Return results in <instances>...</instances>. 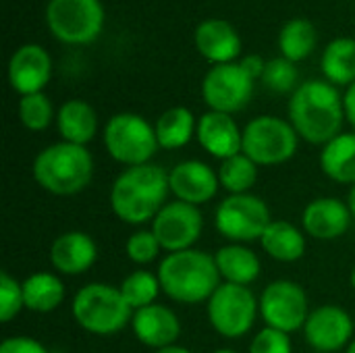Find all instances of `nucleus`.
<instances>
[{
	"label": "nucleus",
	"mask_w": 355,
	"mask_h": 353,
	"mask_svg": "<svg viewBox=\"0 0 355 353\" xmlns=\"http://www.w3.org/2000/svg\"><path fill=\"white\" fill-rule=\"evenodd\" d=\"M289 123L300 139L314 146H327L343 133V94L327 79H308L300 83L289 98Z\"/></svg>",
	"instance_id": "obj_1"
},
{
	"label": "nucleus",
	"mask_w": 355,
	"mask_h": 353,
	"mask_svg": "<svg viewBox=\"0 0 355 353\" xmlns=\"http://www.w3.org/2000/svg\"><path fill=\"white\" fill-rule=\"evenodd\" d=\"M171 193L168 173L154 162L125 169L110 187L108 202L112 214L125 225H146L166 204Z\"/></svg>",
	"instance_id": "obj_2"
},
{
	"label": "nucleus",
	"mask_w": 355,
	"mask_h": 353,
	"mask_svg": "<svg viewBox=\"0 0 355 353\" xmlns=\"http://www.w3.org/2000/svg\"><path fill=\"white\" fill-rule=\"evenodd\" d=\"M156 275L160 279L162 293L168 300L185 306L208 302L223 285L214 256L196 248L166 254Z\"/></svg>",
	"instance_id": "obj_3"
},
{
	"label": "nucleus",
	"mask_w": 355,
	"mask_h": 353,
	"mask_svg": "<svg viewBox=\"0 0 355 353\" xmlns=\"http://www.w3.org/2000/svg\"><path fill=\"white\" fill-rule=\"evenodd\" d=\"M35 183L52 196H75L94 179V158L87 146L58 141L37 152L31 166Z\"/></svg>",
	"instance_id": "obj_4"
},
{
	"label": "nucleus",
	"mask_w": 355,
	"mask_h": 353,
	"mask_svg": "<svg viewBox=\"0 0 355 353\" xmlns=\"http://www.w3.org/2000/svg\"><path fill=\"white\" fill-rule=\"evenodd\" d=\"M75 322L89 335L110 337L131 325L133 310L119 287L108 283L83 285L71 304Z\"/></svg>",
	"instance_id": "obj_5"
},
{
	"label": "nucleus",
	"mask_w": 355,
	"mask_h": 353,
	"mask_svg": "<svg viewBox=\"0 0 355 353\" xmlns=\"http://www.w3.org/2000/svg\"><path fill=\"white\" fill-rule=\"evenodd\" d=\"M102 139L108 156L127 169L152 162L160 148L154 125L135 112L112 114L104 125Z\"/></svg>",
	"instance_id": "obj_6"
},
{
	"label": "nucleus",
	"mask_w": 355,
	"mask_h": 353,
	"mask_svg": "<svg viewBox=\"0 0 355 353\" xmlns=\"http://www.w3.org/2000/svg\"><path fill=\"white\" fill-rule=\"evenodd\" d=\"M106 12L100 0H48L46 27L67 46H89L104 29Z\"/></svg>",
	"instance_id": "obj_7"
},
{
	"label": "nucleus",
	"mask_w": 355,
	"mask_h": 353,
	"mask_svg": "<svg viewBox=\"0 0 355 353\" xmlns=\"http://www.w3.org/2000/svg\"><path fill=\"white\" fill-rule=\"evenodd\" d=\"M300 146L293 125L275 114H260L243 127L241 152L258 166H279L289 162Z\"/></svg>",
	"instance_id": "obj_8"
},
{
	"label": "nucleus",
	"mask_w": 355,
	"mask_h": 353,
	"mask_svg": "<svg viewBox=\"0 0 355 353\" xmlns=\"http://www.w3.org/2000/svg\"><path fill=\"white\" fill-rule=\"evenodd\" d=\"M210 327L225 339H241L252 329L260 314V302L250 287L223 283L206 302Z\"/></svg>",
	"instance_id": "obj_9"
},
{
	"label": "nucleus",
	"mask_w": 355,
	"mask_h": 353,
	"mask_svg": "<svg viewBox=\"0 0 355 353\" xmlns=\"http://www.w3.org/2000/svg\"><path fill=\"white\" fill-rule=\"evenodd\" d=\"M270 223L272 218L266 202L254 193L227 196L214 212L216 231L231 243L245 246L260 241Z\"/></svg>",
	"instance_id": "obj_10"
},
{
	"label": "nucleus",
	"mask_w": 355,
	"mask_h": 353,
	"mask_svg": "<svg viewBox=\"0 0 355 353\" xmlns=\"http://www.w3.org/2000/svg\"><path fill=\"white\" fill-rule=\"evenodd\" d=\"M254 83L239 62L212 64L202 79V98L210 110L235 114L252 102Z\"/></svg>",
	"instance_id": "obj_11"
},
{
	"label": "nucleus",
	"mask_w": 355,
	"mask_h": 353,
	"mask_svg": "<svg viewBox=\"0 0 355 353\" xmlns=\"http://www.w3.org/2000/svg\"><path fill=\"white\" fill-rule=\"evenodd\" d=\"M260 316L266 327L283 331L287 335L304 329L310 308L308 295L300 283L289 279H279L266 285L260 295Z\"/></svg>",
	"instance_id": "obj_12"
},
{
	"label": "nucleus",
	"mask_w": 355,
	"mask_h": 353,
	"mask_svg": "<svg viewBox=\"0 0 355 353\" xmlns=\"http://www.w3.org/2000/svg\"><path fill=\"white\" fill-rule=\"evenodd\" d=\"M204 231V216L198 206L175 200L166 202L152 221V233L168 254L185 252L196 246Z\"/></svg>",
	"instance_id": "obj_13"
},
{
	"label": "nucleus",
	"mask_w": 355,
	"mask_h": 353,
	"mask_svg": "<svg viewBox=\"0 0 355 353\" xmlns=\"http://www.w3.org/2000/svg\"><path fill=\"white\" fill-rule=\"evenodd\" d=\"M302 331L308 345L318 353L341 352L354 341V320L349 312L339 306H320L312 310Z\"/></svg>",
	"instance_id": "obj_14"
},
{
	"label": "nucleus",
	"mask_w": 355,
	"mask_h": 353,
	"mask_svg": "<svg viewBox=\"0 0 355 353\" xmlns=\"http://www.w3.org/2000/svg\"><path fill=\"white\" fill-rule=\"evenodd\" d=\"M52 79V56L40 44L19 46L8 60V83L19 96L40 94Z\"/></svg>",
	"instance_id": "obj_15"
},
{
	"label": "nucleus",
	"mask_w": 355,
	"mask_h": 353,
	"mask_svg": "<svg viewBox=\"0 0 355 353\" xmlns=\"http://www.w3.org/2000/svg\"><path fill=\"white\" fill-rule=\"evenodd\" d=\"M168 185H171V193L177 200L200 208L202 204L214 200L220 181H218V173L210 164L202 160H183L168 171Z\"/></svg>",
	"instance_id": "obj_16"
},
{
	"label": "nucleus",
	"mask_w": 355,
	"mask_h": 353,
	"mask_svg": "<svg viewBox=\"0 0 355 353\" xmlns=\"http://www.w3.org/2000/svg\"><path fill=\"white\" fill-rule=\"evenodd\" d=\"M196 139L206 154L223 162L231 156L241 154L243 129H239L233 114L208 110L198 119Z\"/></svg>",
	"instance_id": "obj_17"
},
{
	"label": "nucleus",
	"mask_w": 355,
	"mask_h": 353,
	"mask_svg": "<svg viewBox=\"0 0 355 353\" xmlns=\"http://www.w3.org/2000/svg\"><path fill=\"white\" fill-rule=\"evenodd\" d=\"M354 216L347 202L339 198H316L302 214L304 233L318 241H333L347 233Z\"/></svg>",
	"instance_id": "obj_18"
},
{
	"label": "nucleus",
	"mask_w": 355,
	"mask_h": 353,
	"mask_svg": "<svg viewBox=\"0 0 355 353\" xmlns=\"http://www.w3.org/2000/svg\"><path fill=\"white\" fill-rule=\"evenodd\" d=\"M131 329L141 345L156 352L175 345L181 335L179 316L162 304H152L135 310L131 318Z\"/></svg>",
	"instance_id": "obj_19"
},
{
	"label": "nucleus",
	"mask_w": 355,
	"mask_h": 353,
	"mask_svg": "<svg viewBox=\"0 0 355 353\" xmlns=\"http://www.w3.org/2000/svg\"><path fill=\"white\" fill-rule=\"evenodd\" d=\"M198 52L210 64L235 62L241 56V35L227 19H206L193 31Z\"/></svg>",
	"instance_id": "obj_20"
},
{
	"label": "nucleus",
	"mask_w": 355,
	"mask_h": 353,
	"mask_svg": "<svg viewBox=\"0 0 355 353\" xmlns=\"http://www.w3.org/2000/svg\"><path fill=\"white\" fill-rule=\"evenodd\" d=\"M48 256L56 273L67 277H79L96 264L98 246L83 231H67L52 241Z\"/></svg>",
	"instance_id": "obj_21"
},
{
	"label": "nucleus",
	"mask_w": 355,
	"mask_h": 353,
	"mask_svg": "<svg viewBox=\"0 0 355 353\" xmlns=\"http://www.w3.org/2000/svg\"><path fill=\"white\" fill-rule=\"evenodd\" d=\"M56 129L62 141L87 146L98 135V114L85 100H67L56 110Z\"/></svg>",
	"instance_id": "obj_22"
},
{
	"label": "nucleus",
	"mask_w": 355,
	"mask_h": 353,
	"mask_svg": "<svg viewBox=\"0 0 355 353\" xmlns=\"http://www.w3.org/2000/svg\"><path fill=\"white\" fill-rule=\"evenodd\" d=\"M214 260H216V266H218L223 283H233V285L250 287L254 281H258V277L262 273L260 258L256 256V252H252L243 243L223 246L214 254Z\"/></svg>",
	"instance_id": "obj_23"
},
{
	"label": "nucleus",
	"mask_w": 355,
	"mask_h": 353,
	"mask_svg": "<svg viewBox=\"0 0 355 353\" xmlns=\"http://www.w3.org/2000/svg\"><path fill=\"white\" fill-rule=\"evenodd\" d=\"M322 173L341 185H355V131H343L320 152Z\"/></svg>",
	"instance_id": "obj_24"
},
{
	"label": "nucleus",
	"mask_w": 355,
	"mask_h": 353,
	"mask_svg": "<svg viewBox=\"0 0 355 353\" xmlns=\"http://www.w3.org/2000/svg\"><path fill=\"white\" fill-rule=\"evenodd\" d=\"M260 243L277 262H297L306 254V235L289 221H272Z\"/></svg>",
	"instance_id": "obj_25"
},
{
	"label": "nucleus",
	"mask_w": 355,
	"mask_h": 353,
	"mask_svg": "<svg viewBox=\"0 0 355 353\" xmlns=\"http://www.w3.org/2000/svg\"><path fill=\"white\" fill-rule=\"evenodd\" d=\"M21 285L25 310L35 314L54 312L67 295L64 283L54 273H33L25 281H21Z\"/></svg>",
	"instance_id": "obj_26"
},
{
	"label": "nucleus",
	"mask_w": 355,
	"mask_h": 353,
	"mask_svg": "<svg viewBox=\"0 0 355 353\" xmlns=\"http://www.w3.org/2000/svg\"><path fill=\"white\" fill-rule=\"evenodd\" d=\"M154 129H156V137H158L160 148L181 150L196 137L198 119L189 108L173 106L156 119Z\"/></svg>",
	"instance_id": "obj_27"
},
{
	"label": "nucleus",
	"mask_w": 355,
	"mask_h": 353,
	"mask_svg": "<svg viewBox=\"0 0 355 353\" xmlns=\"http://www.w3.org/2000/svg\"><path fill=\"white\" fill-rule=\"evenodd\" d=\"M322 75L333 85L349 87L355 81V37H335L327 44L320 58Z\"/></svg>",
	"instance_id": "obj_28"
},
{
	"label": "nucleus",
	"mask_w": 355,
	"mask_h": 353,
	"mask_svg": "<svg viewBox=\"0 0 355 353\" xmlns=\"http://www.w3.org/2000/svg\"><path fill=\"white\" fill-rule=\"evenodd\" d=\"M316 44H318V31L310 19L295 17L287 21L279 31L281 56H285L291 62L306 60L316 50Z\"/></svg>",
	"instance_id": "obj_29"
},
{
	"label": "nucleus",
	"mask_w": 355,
	"mask_h": 353,
	"mask_svg": "<svg viewBox=\"0 0 355 353\" xmlns=\"http://www.w3.org/2000/svg\"><path fill=\"white\" fill-rule=\"evenodd\" d=\"M216 173H218L220 187L227 189L229 196L252 193V187L258 181V164L250 160L243 152L223 160Z\"/></svg>",
	"instance_id": "obj_30"
},
{
	"label": "nucleus",
	"mask_w": 355,
	"mask_h": 353,
	"mask_svg": "<svg viewBox=\"0 0 355 353\" xmlns=\"http://www.w3.org/2000/svg\"><path fill=\"white\" fill-rule=\"evenodd\" d=\"M119 289L133 312L156 304V298L162 293L158 275H154L150 270H133L131 275L125 277V281L121 283Z\"/></svg>",
	"instance_id": "obj_31"
},
{
	"label": "nucleus",
	"mask_w": 355,
	"mask_h": 353,
	"mask_svg": "<svg viewBox=\"0 0 355 353\" xmlns=\"http://www.w3.org/2000/svg\"><path fill=\"white\" fill-rule=\"evenodd\" d=\"M19 121L29 131H46L52 125V121H56L52 100L44 92L21 96V100H19Z\"/></svg>",
	"instance_id": "obj_32"
},
{
	"label": "nucleus",
	"mask_w": 355,
	"mask_h": 353,
	"mask_svg": "<svg viewBox=\"0 0 355 353\" xmlns=\"http://www.w3.org/2000/svg\"><path fill=\"white\" fill-rule=\"evenodd\" d=\"M260 81L275 94H293L300 87V73L295 62L287 60L285 56H275L266 62Z\"/></svg>",
	"instance_id": "obj_33"
},
{
	"label": "nucleus",
	"mask_w": 355,
	"mask_h": 353,
	"mask_svg": "<svg viewBox=\"0 0 355 353\" xmlns=\"http://www.w3.org/2000/svg\"><path fill=\"white\" fill-rule=\"evenodd\" d=\"M160 252H162V246L156 239V235L152 233V229H139L133 235H129L127 241H125L127 258L133 264H139V266H146V264L154 262Z\"/></svg>",
	"instance_id": "obj_34"
},
{
	"label": "nucleus",
	"mask_w": 355,
	"mask_h": 353,
	"mask_svg": "<svg viewBox=\"0 0 355 353\" xmlns=\"http://www.w3.org/2000/svg\"><path fill=\"white\" fill-rule=\"evenodd\" d=\"M23 308H25L23 285L15 277H10L6 270H2L0 273V320L4 325L15 320Z\"/></svg>",
	"instance_id": "obj_35"
},
{
	"label": "nucleus",
	"mask_w": 355,
	"mask_h": 353,
	"mask_svg": "<svg viewBox=\"0 0 355 353\" xmlns=\"http://www.w3.org/2000/svg\"><path fill=\"white\" fill-rule=\"evenodd\" d=\"M250 353H293L291 337L283 331L264 327L258 335H254Z\"/></svg>",
	"instance_id": "obj_36"
},
{
	"label": "nucleus",
	"mask_w": 355,
	"mask_h": 353,
	"mask_svg": "<svg viewBox=\"0 0 355 353\" xmlns=\"http://www.w3.org/2000/svg\"><path fill=\"white\" fill-rule=\"evenodd\" d=\"M0 353H50L46 345L31 337H8L0 343Z\"/></svg>",
	"instance_id": "obj_37"
},
{
	"label": "nucleus",
	"mask_w": 355,
	"mask_h": 353,
	"mask_svg": "<svg viewBox=\"0 0 355 353\" xmlns=\"http://www.w3.org/2000/svg\"><path fill=\"white\" fill-rule=\"evenodd\" d=\"M241 67H243V71L256 81V79H262V75H264V69H266V62L268 60H264L260 54H248V56H243V58H239L237 60Z\"/></svg>",
	"instance_id": "obj_38"
},
{
	"label": "nucleus",
	"mask_w": 355,
	"mask_h": 353,
	"mask_svg": "<svg viewBox=\"0 0 355 353\" xmlns=\"http://www.w3.org/2000/svg\"><path fill=\"white\" fill-rule=\"evenodd\" d=\"M343 108H345V121L352 125L355 131V81L343 94Z\"/></svg>",
	"instance_id": "obj_39"
},
{
	"label": "nucleus",
	"mask_w": 355,
	"mask_h": 353,
	"mask_svg": "<svg viewBox=\"0 0 355 353\" xmlns=\"http://www.w3.org/2000/svg\"><path fill=\"white\" fill-rule=\"evenodd\" d=\"M154 353H193L189 352L187 347H181V345H171V347H164V350H158Z\"/></svg>",
	"instance_id": "obj_40"
},
{
	"label": "nucleus",
	"mask_w": 355,
	"mask_h": 353,
	"mask_svg": "<svg viewBox=\"0 0 355 353\" xmlns=\"http://www.w3.org/2000/svg\"><path fill=\"white\" fill-rule=\"evenodd\" d=\"M347 206L352 210V216L355 218V185L349 189V196H347Z\"/></svg>",
	"instance_id": "obj_41"
},
{
	"label": "nucleus",
	"mask_w": 355,
	"mask_h": 353,
	"mask_svg": "<svg viewBox=\"0 0 355 353\" xmlns=\"http://www.w3.org/2000/svg\"><path fill=\"white\" fill-rule=\"evenodd\" d=\"M345 353H355V339L347 345V350H345Z\"/></svg>",
	"instance_id": "obj_42"
},
{
	"label": "nucleus",
	"mask_w": 355,
	"mask_h": 353,
	"mask_svg": "<svg viewBox=\"0 0 355 353\" xmlns=\"http://www.w3.org/2000/svg\"><path fill=\"white\" fill-rule=\"evenodd\" d=\"M212 353H237V352H233V350H229V347H223V350H216V352H212Z\"/></svg>",
	"instance_id": "obj_43"
},
{
	"label": "nucleus",
	"mask_w": 355,
	"mask_h": 353,
	"mask_svg": "<svg viewBox=\"0 0 355 353\" xmlns=\"http://www.w3.org/2000/svg\"><path fill=\"white\" fill-rule=\"evenodd\" d=\"M349 281H352V287H354V291H355V266H354V270H352V277H349Z\"/></svg>",
	"instance_id": "obj_44"
}]
</instances>
